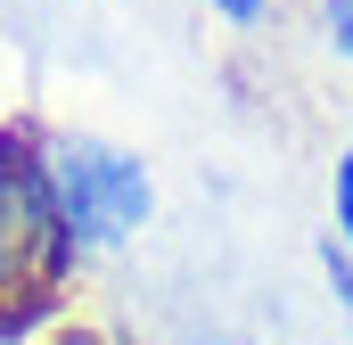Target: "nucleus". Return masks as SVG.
<instances>
[{
    "instance_id": "f03ea898",
    "label": "nucleus",
    "mask_w": 353,
    "mask_h": 345,
    "mask_svg": "<svg viewBox=\"0 0 353 345\" xmlns=\"http://www.w3.org/2000/svg\"><path fill=\"white\" fill-rule=\"evenodd\" d=\"M41 172L58 197V222L74 239V255H107L123 247L148 214H157V181L123 140L99 132H41Z\"/></svg>"
},
{
    "instance_id": "20e7f679",
    "label": "nucleus",
    "mask_w": 353,
    "mask_h": 345,
    "mask_svg": "<svg viewBox=\"0 0 353 345\" xmlns=\"http://www.w3.org/2000/svg\"><path fill=\"white\" fill-rule=\"evenodd\" d=\"M321 271H329V296H337V313H345V329H353V263L337 247H321Z\"/></svg>"
},
{
    "instance_id": "39448f33",
    "label": "nucleus",
    "mask_w": 353,
    "mask_h": 345,
    "mask_svg": "<svg viewBox=\"0 0 353 345\" xmlns=\"http://www.w3.org/2000/svg\"><path fill=\"white\" fill-rule=\"evenodd\" d=\"M329 8V41H337V58L353 66V0H321Z\"/></svg>"
},
{
    "instance_id": "f257e3e1",
    "label": "nucleus",
    "mask_w": 353,
    "mask_h": 345,
    "mask_svg": "<svg viewBox=\"0 0 353 345\" xmlns=\"http://www.w3.org/2000/svg\"><path fill=\"white\" fill-rule=\"evenodd\" d=\"M74 263L83 255H74L58 197H50V172H41V132L8 124L0 132V345L33 337L58 313Z\"/></svg>"
},
{
    "instance_id": "423d86ee",
    "label": "nucleus",
    "mask_w": 353,
    "mask_h": 345,
    "mask_svg": "<svg viewBox=\"0 0 353 345\" xmlns=\"http://www.w3.org/2000/svg\"><path fill=\"white\" fill-rule=\"evenodd\" d=\"M205 8H214V17H230V25H255L271 0H205Z\"/></svg>"
},
{
    "instance_id": "7ed1b4c3",
    "label": "nucleus",
    "mask_w": 353,
    "mask_h": 345,
    "mask_svg": "<svg viewBox=\"0 0 353 345\" xmlns=\"http://www.w3.org/2000/svg\"><path fill=\"white\" fill-rule=\"evenodd\" d=\"M329 247L353 263V140L337 148V172H329Z\"/></svg>"
}]
</instances>
